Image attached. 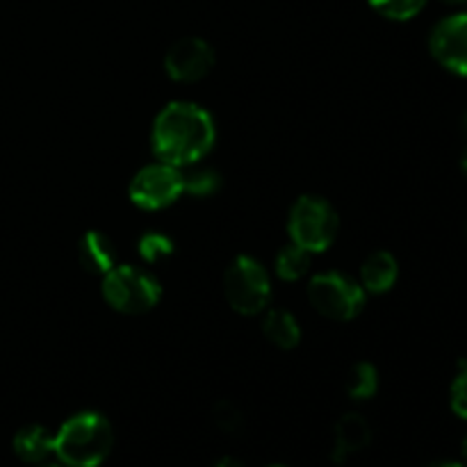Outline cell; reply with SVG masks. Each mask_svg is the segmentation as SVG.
<instances>
[{"label": "cell", "mask_w": 467, "mask_h": 467, "mask_svg": "<svg viewBox=\"0 0 467 467\" xmlns=\"http://www.w3.org/2000/svg\"><path fill=\"white\" fill-rule=\"evenodd\" d=\"M379 390V372L372 363H356L347 377V392L351 400H369Z\"/></svg>", "instance_id": "17"}, {"label": "cell", "mask_w": 467, "mask_h": 467, "mask_svg": "<svg viewBox=\"0 0 467 467\" xmlns=\"http://www.w3.org/2000/svg\"><path fill=\"white\" fill-rule=\"evenodd\" d=\"M292 244L301 246L308 254H322L336 242L340 231V219L336 208L319 196H299L287 217Z\"/></svg>", "instance_id": "3"}, {"label": "cell", "mask_w": 467, "mask_h": 467, "mask_svg": "<svg viewBox=\"0 0 467 467\" xmlns=\"http://www.w3.org/2000/svg\"><path fill=\"white\" fill-rule=\"evenodd\" d=\"M78 260L89 274L105 276L109 269L117 267V246L105 233L87 231L78 244Z\"/></svg>", "instance_id": "11"}, {"label": "cell", "mask_w": 467, "mask_h": 467, "mask_svg": "<svg viewBox=\"0 0 467 467\" xmlns=\"http://www.w3.org/2000/svg\"><path fill=\"white\" fill-rule=\"evenodd\" d=\"M214 467H244V465H242L240 461H235V459H222Z\"/></svg>", "instance_id": "22"}, {"label": "cell", "mask_w": 467, "mask_h": 467, "mask_svg": "<svg viewBox=\"0 0 467 467\" xmlns=\"http://www.w3.org/2000/svg\"><path fill=\"white\" fill-rule=\"evenodd\" d=\"M269 467H285V465H269Z\"/></svg>", "instance_id": "28"}, {"label": "cell", "mask_w": 467, "mask_h": 467, "mask_svg": "<svg viewBox=\"0 0 467 467\" xmlns=\"http://www.w3.org/2000/svg\"><path fill=\"white\" fill-rule=\"evenodd\" d=\"M308 299L319 315L336 322L358 317L365 306V290L354 278L340 272H324L310 278Z\"/></svg>", "instance_id": "6"}, {"label": "cell", "mask_w": 467, "mask_h": 467, "mask_svg": "<svg viewBox=\"0 0 467 467\" xmlns=\"http://www.w3.org/2000/svg\"><path fill=\"white\" fill-rule=\"evenodd\" d=\"M182 194L192 196H210L222 187V176L214 169L208 167H182Z\"/></svg>", "instance_id": "15"}, {"label": "cell", "mask_w": 467, "mask_h": 467, "mask_svg": "<svg viewBox=\"0 0 467 467\" xmlns=\"http://www.w3.org/2000/svg\"><path fill=\"white\" fill-rule=\"evenodd\" d=\"M461 164H463V169H465V173H467V149H465V153H463V160H461Z\"/></svg>", "instance_id": "25"}, {"label": "cell", "mask_w": 467, "mask_h": 467, "mask_svg": "<svg viewBox=\"0 0 467 467\" xmlns=\"http://www.w3.org/2000/svg\"><path fill=\"white\" fill-rule=\"evenodd\" d=\"M310 269V254L301 246L290 244L283 246L276 255V274L283 281H299L308 274Z\"/></svg>", "instance_id": "16"}, {"label": "cell", "mask_w": 467, "mask_h": 467, "mask_svg": "<svg viewBox=\"0 0 467 467\" xmlns=\"http://www.w3.org/2000/svg\"><path fill=\"white\" fill-rule=\"evenodd\" d=\"M223 292L233 310L240 315H258L272 299V281L263 265L251 255H237L223 274Z\"/></svg>", "instance_id": "5"}, {"label": "cell", "mask_w": 467, "mask_h": 467, "mask_svg": "<svg viewBox=\"0 0 467 467\" xmlns=\"http://www.w3.org/2000/svg\"><path fill=\"white\" fill-rule=\"evenodd\" d=\"M36 467H62V465H57V463H39Z\"/></svg>", "instance_id": "26"}, {"label": "cell", "mask_w": 467, "mask_h": 467, "mask_svg": "<svg viewBox=\"0 0 467 467\" xmlns=\"http://www.w3.org/2000/svg\"><path fill=\"white\" fill-rule=\"evenodd\" d=\"M103 296L119 313L141 315L155 308L162 296V287L158 278L146 269L117 265L103 276Z\"/></svg>", "instance_id": "4"}, {"label": "cell", "mask_w": 467, "mask_h": 467, "mask_svg": "<svg viewBox=\"0 0 467 467\" xmlns=\"http://www.w3.org/2000/svg\"><path fill=\"white\" fill-rule=\"evenodd\" d=\"M137 249H140V255L146 260V263L155 265V263H162V260H167L169 255L173 254V242L169 240L164 233L150 231L141 237Z\"/></svg>", "instance_id": "19"}, {"label": "cell", "mask_w": 467, "mask_h": 467, "mask_svg": "<svg viewBox=\"0 0 467 467\" xmlns=\"http://www.w3.org/2000/svg\"><path fill=\"white\" fill-rule=\"evenodd\" d=\"M441 3H447V5H463L467 0H441Z\"/></svg>", "instance_id": "23"}, {"label": "cell", "mask_w": 467, "mask_h": 467, "mask_svg": "<svg viewBox=\"0 0 467 467\" xmlns=\"http://www.w3.org/2000/svg\"><path fill=\"white\" fill-rule=\"evenodd\" d=\"M14 454L23 461V463L39 465L46 463L50 454H55V433L41 424H30L23 427L21 431L14 436Z\"/></svg>", "instance_id": "13"}, {"label": "cell", "mask_w": 467, "mask_h": 467, "mask_svg": "<svg viewBox=\"0 0 467 467\" xmlns=\"http://www.w3.org/2000/svg\"><path fill=\"white\" fill-rule=\"evenodd\" d=\"M368 3L381 16L392 18V21H409L427 7L429 0H368Z\"/></svg>", "instance_id": "18"}, {"label": "cell", "mask_w": 467, "mask_h": 467, "mask_svg": "<svg viewBox=\"0 0 467 467\" xmlns=\"http://www.w3.org/2000/svg\"><path fill=\"white\" fill-rule=\"evenodd\" d=\"M465 126H467V119H465Z\"/></svg>", "instance_id": "29"}, {"label": "cell", "mask_w": 467, "mask_h": 467, "mask_svg": "<svg viewBox=\"0 0 467 467\" xmlns=\"http://www.w3.org/2000/svg\"><path fill=\"white\" fill-rule=\"evenodd\" d=\"M431 53L445 68L467 76V12L447 16L433 27Z\"/></svg>", "instance_id": "9"}, {"label": "cell", "mask_w": 467, "mask_h": 467, "mask_svg": "<svg viewBox=\"0 0 467 467\" xmlns=\"http://www.w3.org/2000/svg\"><path fill=\"white\" fill-rule=\"evenodd\" d=\"M263 333L274 347L278 349H295L301 342V328L299 322L292 313L283 308H272L265 313L263 319Z\"/></svg>", "instance_id": "14"}, {"label": "cell", "mask_w": 467, "mask_h": 467, "mask_svg": "<svg viewBox=\"0 0 467 467\" xmlns=\"http://www.w3.org/2000/svg\"><path fill=\"white\" fill-rule=\"evenodd\" d=\"M217 128L208 109L196 103H169L155 117L150 144L160 162L182 169L196 164L213 150Z\"/></svg>", "instance_id": "1"}, {"label": "cell", "mask_w": 467, "mask_h": 467, "mask_svg": "<svg viewBox=\"0 0 467 467\" xmlns=\"http://www.w3.org/2000/svg\"><path fill=\"white\" fill-rule=\"evenodd\" d=\"M130 201L141 210H162L182 196V171L173 164L155 162L140 169L128 187Z\"/></svg>", "instance_id": "7"}, {"label": "cell", "mask_w": 467, "mask_h": 467, "mask_svg": "<svg viewBox=\"0 0 467 467\" xmlns=\"http://www.w3.org/2000/svg\"><path fill=\"white\" fill-rule=\"evenodd\" d=\"M451 410L461 420H467V363L461 365V372L451 383Z\"/></svg>", "instance_id": "21"}, {"label": "cell", "mask_w": 467, "mask_h": 467, "mask_svg": "<svg viewBox=\"0 0 467 467\" xmlns=\"http://www.w3.org/2000/svg\"><path fill=\"white\" fill-rule=\"evenodd\" d=\"M433 467H465V465H461V463H441V465H433Z\"/></svg>", "instance_id": "24"}, {"label": "cell", "mask_w": 467, "mask_h": 467, "mask_svg": "<svg viewBox=\"0 0 467 467\" xmlns=\"http://www.w3.org/2000/svg\"><path fill=\"white\" fill-rule=\"evenodd\" d=\"M397 276H400V265H397L395 255L388 254V251H374L372 255L365 258L363 267H360V283L369 295L388 292L395 285Z\"/></svg>", "instance_id": "12"}, {"label": "cell", "mask_w": 467, "mask_h": 467, "mask_svg": "<svg viewBox=\"0 0 467 467\" xmlns=\"http://www.w3.org/2000/svg\"><path fill=\"white\" fill-rule=\"evenodd\" d=\"M213 46L199 36H182L169 46L164 55V71L176 82H196L208 76L214 67Z\"/></svg>", "instance_id": "8"}, {"label": "cell", "mask_w": 467, "mask_h": 467, "mask_svg": "<svg viewBox=\"0 0 467 467\" xmlns=\"http://www.w3.org/2000/svg\"><path fill=\"white\" fill-rule=\"evenodd\" d=\"M463 454H465V459H467V438H465V442H463Z\"/></svg>", "instance_id": "27"}, {"label": "cell", "mask_w": 467, "mask_h": 467, "mask_svg": "<svg viewBox=\"0 0 467 467\" xmlns=\"http://www.w3.org/2000/svg\"><path fill=\"white\" fill-rule=\"evenodd\" d=\"M213 418H214V424L226 433H237L242 427H244V415H242V410L237 409L233 401H226V400L219 401L213 410Z\"/></svg>", "instance_id": "20"}, {"label": "cell", "mask_w": 467, "mask_h": 467, "mask_svg": "<svg viewBox=\"0 0 467 467\" xmlns=\"http://www.w3.org/2000/svg\"><path fill=\"white\" fill-rule=\"evenodd\" d=\"M112 445V424L94 410L73 415L55 433V456L67 467H99L109 456Z\"/></svg>", "instance_id": "2"}, {"label": "cell", "mask_w": 467, "mask_h": 467, "mask_svg": "<svg viewBox=\"0 0 467 467\" xmlns=\"http://www.w3.org/2000/svg\"><path fill=\"white\" fill-rule=\"evenodd\" d=\"M372 442V429L358 413H347L337 420L333 431V461L345 463L349 456L358 454Z\"/></svg>", "instance_id": "10"}]
</instances>
